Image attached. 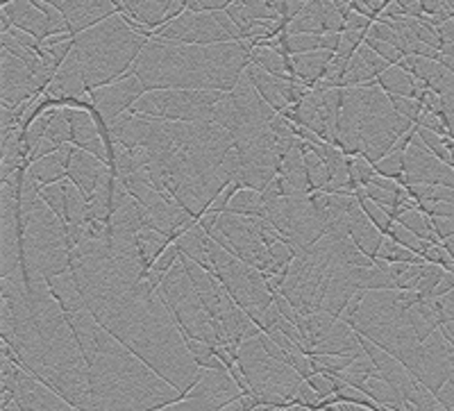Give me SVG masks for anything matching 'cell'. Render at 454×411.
I'll use <instances>...</instances> for the list:
<instances>
[{
	"label": "cell",
	"instance_id": "18",
	"mask_svg": "<svg viewBox=\"0 0 454 411\" xmlns=\"http://www.w3.org/2000/svg\"><path fill=\"white\" fill-rule=\"evenodd\" d=\"M445 268L436 266V264H423L420 268V282H419V293H423V298H434V291L439 288L441 280L445 278Z\"/></svg>",
	"mask_w": 454,
	"mask_h": 411
},
{
	"label": "cell",
	"instance_id": "4",
	"mask_svg": "<svg viewBox=\"0 0 454 411\" xmlns=\"http://www.w3.org/2000/svg\"><path fill=\"white\" fill-rule=\"evenodd\" d=\"M227 93L223 91H186V89H166L148 91L139 103L129 109L135 116L173 123H212L214 107Z\"/></svg>",
	"mask_w": 454,
	"mask_h": 411
},
{
	"label": "cell",
	"instance_id": "12",
	"mask_svg": "<svg viewBox=\"0 0 454 411\" xmlns=\"http://www.w3.org/2000/svg\"><path fill=\"white\" fill-rule=\"evenodd\" d=\"M123 5L135 21L144 23L150 30L157 32L160 28H164L166 14L173 10L176 0H123Z\"/></svg>",
	"mask_w": 454,
	"mask_h": 411
},
{
	"label": "cell",
	"instance_id": "11",
	"mask_svg": "<svg viewBox=\"0 0 454 411\" xmlns=\"http://www.w3.org/2000/svg\"><path fill=\"white\" fill-rule=\"evenodd\" d=\"M73 153H75V146H62L57 153L48 154L43 160L35 162L30 166V175L42 186L59 185V182L67 180L68 166H71Z\"/></svg>",
	"mask_w": 454,
	"mask_h": 411
},
{
	"label": "cell",
	"instance_id": "21",
	"mask_svg": "<svg viewBox=\"0 0 454 411\" xmlns=\"http://www.w3.org/2000/svg\"><path fill=\"white\" fill-rule=\"evenodd\" d=\"M160 411H232V405L221 409L218 405L209 400H202V398H186V400L176 402V405H168Z\"/></svg>",
	"mask_w": 454,
	"mask_h": 411
},
{
	"label": "cell",
	"instance_id": "13",
	"mask_svg": "<svg viewBox=\"0 0 454 411\" xmlns=\"http://www.w3.org/2000/svg\"><path fill=\"white\" fill-rule=\"evenodd\" d=\"M377 84L387 96H404L413 98V100H419L420 89H423L420 80H416L411 73L400 67H391L388 71H384L382 75L377 77Z\"/></svg>",
	"mask_w": 454,
	"mask_h": 411
},
{
	"label": "cell",
	"instance_id": "14",
	"mask_svg": "<svg viewBox=\"0 0 454 411\" xmlns=\"http://www.w3.org/2000/svg\"><path fill=\"white\" fill-rule=\"evenodd\" d=\"M377 259H384L387 264H419V266H423L425 262L420 255H416V252L407 250L404 246H400V243H395L393 239H384L382 248H380V255H377Z\"/></svg>",
	"mask_w": 454,
	"mask_h": 411
},
{
	"label": "cell",
	"instance_id": "3",
	"mask_svg": "<svg viewBox=\"0 0 454 411\" xmlns=\"http://www.w3.org/2000/svg\"><path fill=\"white\" fill-rule=\"evenodd\" d=\"M148 39L135 35L121 14L75 36L73 57L78 59L89 91L119 83L135 67Z\"/></svg>",
	"mask_w": 454,
	"mask_h": 411
},
{
	"label": "cell",
	"instance_id": "23",
	"mask_svg": "<svg viewBox=\"0 0 454 411\" xmlns=\"http://www.w3.org/2000/svg\"><path fill=\"white\" fill-rule=\"evenodd\" d=\"M432 225L441 241L454 239V218H432Z\"/></svg>",
	"mask_w": 454,
	"mask_h": 411
},
{
	"label": "cell",
	"instance_id": "24",
	"mask_svg": "<svg viewBox=\"0 0 454 411\" xmlns=\"http://www.w3.org/2000/svg\"><path fill=\"white\" fill-rule=\"evenodd\" d=\"M450 291H454V273H445V278L441 280L439 288L434 291V298H445Z\"/></svg>",
	"mask_w": 454,
	"mask_h": 411
},
{
	"label": "cell",
	"instance_id": "22",
	"mask_svg": "<svg viewBox=\"0 0 454 411\" xmlns=\"http://www.w3.org/2000/svg\"><path fill=\"white\" fill-rule=\"evenodd\" d=\"M364 43H366L371 51H375L377 55L382 57V59H387L391 67H397V64L404 59L403 52H400L395 46H391V43H387V42H377V39H371V36H366V42H364Z\"/></svg>",
	"mask_w": 454,
	"mask_h": 411
},
{
	"label": "cell",
	"instance_id": "1",
	"mask_svg": "<svg viewBox=\"0 0 454 411\" xmlns=\"http://www.w3.org/2000/svg\"><path fill=\"white\" fill-rule=\"evenodd\" d=\"M89 366L91 411H160L184 400L180 391L100 328L89 309L67 314Z\"/></svg>",
	"mask_w": 454,
	"mask_h": 411
},
{
	"label": "cell",
	"instance_id": "9",
	"mask_svg": "<svg viewBox=\"0 0 454 411\" xmlns=\"http://www.w3.org/2000/svg\"><path fill=\"white\" fill-rule=\"evenodd\" d=\"M109 170H112V169H109L107 164H103L100 160H96L93 154L84 153V150H80V148H75V153H73L71 166H68L67 180L78 186V189L84 194V198H87V201H91L93 194H96V189H98L100 180H103Z\"/></svg>",
	"mask_w": 454,
	"mask_h": 411
},
{
	"label": "cell",
	"instance_id": "16",
	"mask_svg": "<svg viewBox=\"0 0 454 411\" xmlns=\"http://www.w3.org/2000/svg\"><path fill=\"white\" fill-rule=\"evenodd\" d=\"M375 170L377 175L388 178V180H395L400 186H407V180H404V153L387 154L384 160L377 162Z\"/></svg>",
	"mask_w": 454,
	"mask_h": 411
},
{
	"label": "cell",
	"instance_id": "6",
	"mask_svg": "<svg viewBox=\"0 0 454 411\" xmlns=\"http://www.w3.org/2000/svg\"><path fill=\"white\" fill-rule=\"evenodd\" d=\"M89 93H91L93 109L100 112L105 123H109L116 116H121V114L129 112V109L135 107L139 103V98L145 93V87L141 84L139 77L128 71L119 83L107 84V87H100Z\"/></svg>",
	"mask_w": 454,
	"mask_h": 411
},
{
	"label": "cell",
	"instance_id": "7",
	"mask_svg": "<svg viewBox=\"0 0 454 411\" xmlns=\"http://www.w3.org/2000/svg\"><path fill=\"white\" fill-rule=\"evenodd\" d=\"M189 398H202V400H209L214 405H218L221 409L234 405L243 398V391L239 389V384L234 382L230 368L225 370H200V377H198V384L193 386V391L189 393Z\"/></svg>",
	"mask_w": 454,
	"mask_h": 411
},
{
	"label": "cell",
	"instance_id": "20",
	"mask_svg": "<svg viewBox=\"0 0 454 411\" xmlns=\"http://www.w3.org/2000/svg\"><path fill=\"white\" fill-rule=\"evenodd\" d=\"M388 239H393V241H395V243L404 246V248H407V250L416 252V255H420V257H423V252L427 250L429 246H432V243H427V241H420V239L416 237L413 232H409L407 227L400 225V223H395V225H393V230H391V234H388Z\"/></svg>",
	"mask_w": 454,
	"mask_h": 411
},
{
	"label": "cell",
	"instance_id": "17",
	"mask_svg": "<svg viewBox=\"0 0 454 411\" xmlns=\"http://www.w3.org/2000/svg\"><path fill=\"white\" fill-rule=\"evenodd\" d=\"M46 139L52 141L57 148H62V146H73V132H71V123L64 116L62 109H57V114L52 116L51 128L46 132Z\"/></svg>",
	"mask_w": 454,
	"mask_h": 411
},
{
	"label": "cell",
	"instance_id": "2",
	"mask_svg": "<svg viewBox=\"0 0 454 411\" xmlns=\"http://www.w3.org/2000/svg\"><path fill=\"white\" fill-rule=\"evenodd\" d=\"M250 51L248 42L184 46L153 39L129 73L139 77L145 93L166 89L230 93L248 68Z\"/></svg>",
	"mask_w": 454,
	"mask_h": 411
},
{
	"label": "cell",
	"instance_id": "26",
	"mask_svg": "<svg viewBox=\"0 0 454 411\" xmlns=\"http://www.w3.org/2000/svg\"><path fill=\"white\" fill-rule=\"evenodd\" d=\"M443 246L448 248V252L452 255V259H454V239H448V241H443Z\"/></svg>",
	"mask_w": 454,
	"mask_h": 411
},
{
	"label": "cell",
	"instance_id": "5",
	"mask_svg": "<svg viewBox=\"0 0 454 411\" xmlns=\"http://www.w3.org/2000/svg\"><path fill=\"white\" fill-rule=\"evenodd\" d=\"M155 39L164 42L184 43V46H216V43H232V36L227 35L216 23L214 14H193L184 12L180 19L170 23V26L160 28L155 32Z\"/></svg>",
	"mask_w": 454,
	"mask_h": 411
},
{
	"label": "cell",
	"instance_id": "25",
	"mask_svg": "<svg viewBox=\"0 0 454 411\" xmlns=\"http://www.w3.org/2000/svg\"><path fill=\"white\" fill-rule=\"evenodd\" d=\"M3 411H21V409H19V405H16L14 400H10V402H3Z\"/></svg>",
	"mask_w": 454,
	"mask_h": 411
},
{
	"label": "cell",
	"instance_id": "8",
	"mask_svg": "<svg viewBox=\"0 0 454 411\" xmlns=\"http://www.w3.org/2000/svg\"><path fill=\"white\" fill-rule=\"evenodd\" d=\"M62 14L67 16L71 35L78 36L91 28L100 26L119 12L112 5V0H64Z\"/></svg>",
	"mask_w": 454,
	"mask_h": 411
},
{
	"label": "cell",
	"instance_id": "10",
	"mask_svg": "<svg viewBox=\"0 0 454 411\" xmlns=\"http://www.w3.org/2000/svg\"><path fill=\"white\" fill-rule=\"evenodd\" d=\"M348 217H350V239L355 241V246L371 259H377L380 248H382L387 237L368 221V217L362 209V202L356 201V198L352 201L350 209H348Z\"/></svg>",
	"mask_w": 454,
	"mask_h": 411
},
{
	"label": "cell",
	"instance_id": "15",
	"mask_svg": "<svg viewBox=\"0 0 454 411\" xmlns=\"http://www.w3.org/2000/svg\"><path fill=\"white\" fill-rule=\"evenodd\" d=\"M39 195H42V201L46 202L48 207H51L52 214H55V217L59 218L64 225H67V223H68V209H67V191H64V182H59V185L42 186Z\"/></svg>",
	"mask_w": 454,
	"mask_h": 411
},
{
	"label": "cell",
	"instance_id": "19",
	"mask_svg": "<svg viewBox=\"0 0 454 411\" xmlns=\"http://www.w3.org/2000/svg\"><path fill=\"white\" fill-rule=\"evenodd\" d=\"M359 202H362V209H364V214L368 217V221H371L372 225L377 227V230L382 232L384 237H388V234H391V230H393V225H395V221H393V218L388 217L387 211L377 205V202L368 201V198H364V201H359Z\"/></svg>",
	"mask_w": 454,
	"mask_h": 411
}]
</instances>
